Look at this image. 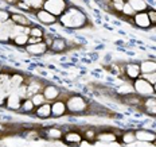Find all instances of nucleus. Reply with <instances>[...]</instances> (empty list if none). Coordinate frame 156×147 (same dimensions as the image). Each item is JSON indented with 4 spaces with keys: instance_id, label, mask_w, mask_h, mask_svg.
Returning a JSON list of instances; mask_svg holds the SVG:
<instances>
[{
    "instance_id": "nucleus-30",
    "label": "nucleus",
    "mask_w": 156,
    "mask_h": 147,
    "mask_svg": "<svg viewBox=\"0 0 156 147\" xmlns=\"http://www.w3.org/2000/svg\"><path fill=\"white\" fill-rule=\"evenodd\" d=\"M15 92L19 94L20 99H26V97H27V93H28V85L26 83H22L20 85L15 89Z\"/></svg>"
},
{
    "instance_id": "nucleus-17",
    "label": "nucleus",
    "mask_w": 156,
    "mask_h": 147,
    "mask_svg": "<svg viewBox=\"0 0 156 147\" xmlns=\"http://www.w3.org/2000/svg\"><path fill=\"white\" fill-rule=\"evenodd\" d=\"M35 115L38 117H41V119H47V117L51 116V104L46 101L44 104H42V105H39L35 108Z\"/></svg>"
},
{
    "instance_id": "nucleus-1",
    "label": "nucleus",
    "mask_w": 156,
    "mask_h": 147,
    "mask_svg": "<svg viewBox=\"0 0 156 147\" xmlns=\"http://www.w3.org/2000/svg\"><path fill=\"white\" fill-rule=\"evenodd\" d=\"M58 22L69 28H82L87 26V18L77 7H67L66 11L58 18Z\"/></svg>"
},
{
    "instance_id": "nucleus-31",
    "label": "nucleus",
    "mask_w": 156,
    "mask_h": 147,
    "mask_svg": "<svg viewBox=\"0 0 156 147\" xmlns=\"http://www.w3.org/2000/svg\"><path fill=\"white\" fill-rule=\"evenodd\" d=\"M28 35H32V37H41V38H43V35H44V30H43V27H41V26H34L32 24L31 27H30V34Z\"/></svg>"
},
{
    "instance_id": "nucleus-10",
    "label": "nucleus",
    "mask_w": 156,
    "mask_h": 147,
    "mask_svg": "<svg viewBox=\"0 0 156 147\" xmlns=\"http://www.w3.org/2000/svg\"><path fill=\"white\" fill-rule=\"evenodd\" d=\"M143 100L144 99H143L140 94L133 93V92L128 93V94H122L121 96V103H124L129 107H141Z\"/></svg>"
},
{
    "instance_id": "nucleus-37",
    "label": "nucleus",
    "mask_w": 156,
    "mask_h": 147,
    "mask_svg": "<svg viewBox=\"0 0 156 147\" xmlns=\"http://www.w3.org/2000/svg\"><path fill=\"white\" fill-rule=\"evenodd\" d=\"M145 113H148V115H152V116H156V105H152V107H145L144 109Z\"/></svg>"
},
{
    "instance_id": "nucleus-9",
    "label": "nucleus",
    "mask_w": 156,
    "mask_h": 147,
    "mask_svg": "<svg viewBox=\"0 0 156 147\" xmlns=\"http://www.w3.org/2000/svg\"><path fill=\"white\" fill-rule=\"evenodd\" d=\"M133 23H135L137 27L140 28H149L151 27V22H149V18H148V14L147 11H143V12H136L132 18Z\"/></svg>"
},
{
    "instance_id": "nucleus-29",
    "label": "nucleus",
    "mask_w": 156,
    "mask_h": 147,
    "mask_svg": "<svg viewBox=\"0 0 156 147\" xmlns=\"http://www.w3.org/2000/svg\"><path fill=\"white\" fill-rule=\"evenodd\" d=\"M136 14V11L132 8V6L129 4L128 2L124 3V6H122V11H121V15H124L125 18H133V15Z\"/></svg>"
},
{
    "instance_id": "nucleus-8",
    "label": "nucleus",
    "mask_w": 156,
    "mask_h": 147,
    "mask_svg": "<svg viewBox=\"0 0 156 147\" xmlns=\"http://www.w3.org/2000/svg\"><path fill=\"white\" fill-rule=\"evenodd\" d=\"M67 113V107L66 101L62 99H57L51 103V116L54 117H61Z\"/></svg>"
},
{
    "instance_id": "nucleus-21",
    "label": "nucleus",
    "mask_w": 156,
    "mask_h": 147,
    "mask_svg": "<svg viewBox=\"0 0 156 147\" xmlns=\"http://www.w3.org/2000/svg\"><path fill=\"white\" fill-rule=\"evenodd\" d=\"M97 140L100 142H117L119 140V136L116 135L113 131H101L97 134Z\"/></svg>"
},
{
    "instance_id": "nucleus-39",
    "label": "nucleus",
    "mask_w": 156,
    "mask_h": 147,
    "mask_svg": "<svg viewBox=\"0 0 156 147\" xmlns=\"http://www.w3.org/2000/svg\"><path fill=\"white\" fill-rule=\"evenodd\" d=\"M5 3H7V4H12V6H15L16 4V2H18V0H4Z\"/></svg>"
},
{
    "instance_id": "nucleus-4",
    "label": "nucleus",
    "mask_w": 156,
    "mask_h": 147,
    "mask_svg": "<svg viewBox=\"0 0 156 147\" xmlns=\"http://www.w3.org/2000/svg\"><path fill=\"white\" fill-rule=\"evenodd\" d=\"M133 88H135V92L140 96H152L155 93L154 85L144 77H139L133 81Z\"/></svg>"
},
{
    "instance_id": "nucleus-15",
    "label": "nucleus",
    "mask_w": 156,
    "mask_h": 147,
    "mask_svg": "<svg viewBox=\"0 0 156 147\" xmlns=\"http://www.w3.org/2000/svg\"><path fill=\"white\" fill-rule=\"evenodd\" d=\"M81 139H82V134L80 131H71V130H69V131H66L63 134V140L66 145H77L78 146Z\"/></svg>"
},
{
    "instance_id": "nucleus-25",
    "label": "nucleus",
    "mask_w": 156,
    "mask_h": 147,
    "mask_svg": "<svg viewBox=\"0 0 156 147\" xmlns=\"http://www.w3.org/2000/svg\"><path fill=\"white\" fill-rule=\"evenodd\" d=\"M35 108H37V107L34 105L31 97H26V99H23V101H22V105H20V109L23 111L24 113H32V112H35Z\"/></svg>"
},
{
    "instance_id": "nucleus-35",
    "label": "nucleus",
    "mask_w": 156,
    "mask_h": 147,
    "mask_svg": "<svg viewBox=\"0 0 156 147\" xmlns=\"http://www.w3.org/2000/svg\"><path fill=\"white\" fill-rule=\"evenodd\" d=\"M54 38H55V37H53V35H50V34H44V35H43V42L47 45V47H48V49H50V47H51V45H53Z\"/></svg>"
},
{
    "instance_id": "nucleus-11",
    "label": "nucleus",
    "mask_w": 156,
    "mask_h": 147,
    "mask_svg": "<svg viewBox=\"0 0 156 147\" xmlns=\"http://www.w3.org/2000/svg\"><path fill=\"white\" fill-rule=\"evenodd\" d=\"M24 50L27 51L30 55H42L44 53H47L48 51V47L47 45L44 43L43 41L39 42V43H34V45H27V46L24 47Z\"/></svg>"
},
{
    "instance_id": "nucleus-33",
    "label": "nucleus",
    "mask_w": 156,
    "mask_h": 147,
    "mask_svg": "<svg viewBox=\"0 0 156 147\" xmlns=\"http://www.w3.org/2000/svg\"><path fill=\"white\" fill-rule=\"evenodd\" d=\"M147 14H148V18H149L151 24L156 26V9L155 8H148L147 9Z\"/></svg>"
},
{
    "instance_id": "nucleus-34",
    "label": "nucleus",
    "mask_w": 156,
    "mask_h": 147,
    "mask_svg": "<svg viewBox=\"0 0 156 147\" xmlns=\"http://www.w3.org/2000/svg\"><path fill=\"white\" fill-rule=\"evenodd\" d=\"M8 19H11V14L7 9H0V23H4Z\"/></svg>"
},
{
    "instance_id": "nucleus-24",
    "label": "nucleus",
    "mask_w": 156,
    "mask_h": 147,
    "mask_svg": "<svg viewBox=\"0 0 156 147\" xmlns=\"http://www.w3.org/2000/svg\"><path fill=\"white\" fill-rule=\"evenodd\" d=\"M11 42L15 45V46H27V42H28V34L26 32H20V34L15 35L14 38L11 39Z\"/></svg>"
},
{
    "instance_id": "nucleus-19",
    "label": "nucleus",
    "mask_w": 156,
    "mask_h": 147,
    "mask_svg": "<svg viewBox=\"0 0 156 147\" xmlns=\"http://www.w3.org/2000/svg\"><path fill=\"white\" fill-rule=\"evenodd\" d=\"M140 70L141 74H151L156 72V61L152 60H145L140 62Z\"/></svg>"
},
{
    "instance_id": "nucleus-38",
    "label": "nucleus",
    "mask_w": 156,
    "mask_h": 147,
    "mask_svg": "<svg viewBox=\"0 0 156 147\" xmlns=\"http://www.w3.org/2000/svg\"><path fill=\"white\" fill-rule=\"evenodd\" d=\"M78 146H80V147H89V146H92V142L82 138V139H81V142L78 143Z\"/></svg>"
},
{
    "instance_id": "nucleus-12",
    "label": "nucleus",
    "mask_w": 156,
    "mask_h": 147,
    "mask_svg": "<svg viewBox=\"0 0 156 147\" xmlns=\"http://www.w3.org/2000/svg\"><path fill=\"white\" fill-rule=\"evenodd\" d=\"M42 92H43L44 97H46L48 103H53L57 99H61V90L59 88H57L55 85H44Z\"/></svg>"
},
{
    "instance_id": "nucleus-36",
    "label": "nucleus",
    "mask_w": 156,
    "mask_h": 147,
    "mask_svg": "<svg viewBox=\"0 0 156 147\" xmlns=\"http://www.w3.org/2000/svg\"><path fill=\"white\" fill-rule=\"evenodd\" d=\"M43 41V38L41 37H32V35H28V42L27 45H34V43H39V42Z\"/></svg>"
},
{
    "instance_id": "nucleus-23",
    "label": "nucleus",
    "mask_w": 156,
    "mask_h": 147,
    "mask_svg": "<svg viewBox=\"0 0 156 147\" xmlns=\"http://www.w3.org/2000/svg\"><path fill=\"white\" fill-rule=\"evenodd\" d=\"M129 4L132 6V8L135 9L136 12H143L148 9V4L145 0H126Z\"/></svg>"
},
{
    "instance_id": "nucleus-13",
    "label": "nucleus",
    "mask_w": 156,
    "mask_h": 147,
    "mask_svg": "<svg viewBox=\"0 0 156 147\" xmlns=\"http://www.w3.org/2000/svg\"><path fill=\"white\" fill-rule=\"evenodd\" d=\"M22 101H23V99H20L18 93L11 92V93H8L7 99H5V107L9 109H20Z\"/></svg>"
},
{
    "instance_id": "nucleus-20",
    "label": "nucleus",
    "mask_w": 156,
    "mask_h": 147,
    "mask_svg": "<svg viewBox=\"0 0 156 147\" xmlns=\"http://www.w3.org/2000/svg\"><path fill=\"white\" fill-rule=\"evenodd\" d=\"M27 85H28L27 97H31L32 94L42 92V90H43V88H44V84L42 83V81H39V80H31V83L27 84Z\"/></svg>"
},
{
    "instance_id": "nucleus-41",
    "label": "nucleus",
    "mask_w": 156,
    "mask_h": 147,
    "mask_svg": "<svg viewBox=\"0 0 156 147\" xmlns=\"http://www.w3.org/2000/svg\"><path fill=\"white\" fill-rule=\"evenodd\" d=\"M152 85H154V90H155V93H156V83H155V84H152Z\"/></svg>"
},
{
    "instance_id": "nucleus-16",
    "label": "nucleus",
    "mask_w": 156,
    "mask_h": 147,
    "mask_svg": "<svg viewBox=\"0 0 156 147\" xmlns=\"http://www.w3.org/2000/svg\"><path fill=\"white\" fill-rule=\"evenodd\" d=\"M135 135L139 142L154 143L156 140V134L152 131H148V130H139V131H135Z\"/></svg>"
},
{
    "instance_id": "nucleus-27",
    "label": "nucleus",
    "mask_w": 156,
    "mask_h": 147,
    "mask_svg": "<svg viewBox=\"0 0 156 147\" xmlns=\"http://www.w3.org/2000/svg\"><path fill=\"white\" fill-rule=\"evenodd\" d=\"M81 134H82L83 139H87V140H90V142H94V140H97V134H98V131H96L94 128H86L85 131H82Z\"/></svg>"
},
{
    "instance_id": "nucleus-26",
    "label": "nucleus",
    "mask_w": 156,
    "mask_h": 147,
    "mask_svg": "<svg viewBox=\"0 0 156 147\" xmlns=\"http://www.w3.org/2000/svg\"><path fill=\"white\" fill-rule=\"evenodd\" d=\"M120 140H121L122 143H125V145H132V143H135L137 139H136L135 131H125L121 134Z\"/></svg>"
},
{
    "instance_id": "nucleus-42",
    "label": "nucleus",
    "mask_w": 156,
    "mask_h": 147,
    "mask_svg": "<svg viewBox=\"0 0 156 147\" xmlns=\"http://www.w3.org/2000/svg\"><path fill=\"white\" fill-rule=\"evenodd\" d=\"M44 2H46V0H44Z\"/></svg>"
},
{
    "instance_id": "nucleus-22",
    "label": "nucleus",
    "mask_w": 156,
    "mask_h": 147,
    "mask_svg": "<svg viewBox=\"0 0 156 147\" xmlns=\"http://www.w3.org/2000/svg\"><path fill=\"white\" fill-rule=\"evenodd\" d=\"M63 134L65 132L62 131V128H57V127H50V128L44 130V135H46V138L54 139V140L62 139L63 138Z\"/></svg>"
},
{
    "instance_id": "nucleus-28",
    "label": "nucleus",
    "mask_w": 156,
    "mask_h": 147,
    "mask_svg": "<svg viewBox=\"0 0 156 147\" xmlns=\"http://www.w3.org/2000/svg\"><path fill=\"white\" fill-rule=\"evenodd\" d=\"M31 100H32V103H34L35 107L42 105V104H44V103L47 101L46 97H44V94H43V92H39V93L32 94V96H31Z\"/></svg>"
},
{
    "instance_id": "nucleus-3",
    "label": "nucleus",
    "mask_w": 156,
    "mask_h": 147,
    "mask_svg": "<svg viewBox=\"0 0 156 147\" xmlns=\"http://www.w3.org/2000/svg\"><path fill=\"white\" fill-rule=\"evenodd\" d=\"M67 7H69V3L66 0H46L43 3V7L42 8L47 9L48 12H51V14H54L55 16L59 18L66 11Z\"/></svg>"
},
{
    "instance_id": "nucleus-5",
    "label": "nucleus",
    "mask_w": 156,
    "mask_h": 147,
    "mask_svg": "<svg viewBox=\"0 0 156 147\" xmlns=\"http://www.w3.org/2000/svg\"><path fill=\"white\" fill-rule=\"evenodd\" d=\"M35 18L38 19L39 23L42 24H46V26H51L54 23H57L58 22V16H55L54 14H51V12H48L47 9L44 8H39V9H35Z\"/></svg>"
},
{
    "instance_id": "nucleus-18",
    "label": "nucleus",
    "mask_w": 156,
    "mask_h": 147,
    "mask_svg": "<svg viewBox=\"0 0 156 147\" xmlns=\"http://www.w3.org/2000/svg\"><path fill=\"white\" fill-rule=\"evenodd\" d=\"M11 19H12V22H14L15 24H18V26H24V27H30V26H32L30 19H28L26 15H23V14H19V12L11 14Z\"/></svg>"
},
{
    "instance_id": "nucleus-6",
    "label": "nucleus",
    "mask_w": 156,
    "mask_h": 147,
    "mask_svg": "<svg viewBox=\"0 0 156 147\" xmlns=\"http://www.w3.org/2000/svg\"><path fill=\"white\" fill-rule=\"evenodd\" d=\"M15 27V23L12 19H8L4 23H0V43H8L11 42V31Z\"/></svg>"
},
{
    "instance_id": "nucleus-14",
    "label": "nucleus",
    "mask_w": 156,
    "mask_h": 147,
    "mask_svg": "<svg viewBox=\"0 0 156 147\" xmlns=\"http://www.w3.org/2000/svg\"><path fill=\"white\" fill-rule=\"evenodd\" d=\"M48 50H51L55 54H62V53H65V51L67 50V42H66V39H63V38H61V37H55L53 45H51V47L48 49Z\"/></svg>"
},
{
    "instance_id": "nucleus-40",
    "label": "nucleus",
    "mask_w": 156,
    "mask_h": 147,
    "mask_svg": "<svg viewBox=\"0 0 156 147\" xmlns=\"http://www.w3.org/2000/svg\"><path fill=\"white\" fill-rule=\"evenodd\" d=\"M126 0H112V3H125Z\"/></svg>"
},
{
    "instance_id": "nucleus-2",
    "label": "nucleus",
    "mask_w": 156,
    "mask_h": 147,
    "mask_svg": "<svg viewBox=\"0 0 156 147\" xmlns=\"http://www.w3.org/2000/svg\"><path fill=\"white\" fill-rule=\"evenodd\" d=\"M66 107H67V112L69 113H83L87 112V107L89 103L83 99L82 96H78V94H71L66 100Z\"/></svg>"
},
{
    "instance_id": "nucleus-32",
    "label": "nucleus",
    "mask_w": 156,
    "mask_h": 147,
    "mask_svg": "<svg viewBox=\"0 0 156 147\" xmlns=\"http://www.w3.org/2000/svg\"><path fill=\"white\" fill-rule=\"evenodd\" d=\"M15 7L19 8V9H24V11H32V7L28 4L27 0H18L16 4H15Z\"/></svg>"
},
{
    "instance_id": "nucleus-7",
    "label": "nucleus",
    "mask_w": 156,
    "mask_h": 147,
    "mask_svg": "<svg viewBox=\"0 0 156 147\" xmlns=\"http://www.w3.org/2000/svg\"><path fill=\"white\" fill-rule=\"evenodd\" d=\"M124 76L128 78L129 81H135L136 78H139L141 76V70H140V64L136 62H129L124 66Z\"/></svg>"
}]
</instances>
